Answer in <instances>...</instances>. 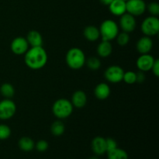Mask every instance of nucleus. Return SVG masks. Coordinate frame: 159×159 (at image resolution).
<instances>
[{
	"label": "nucleus",
	"instance_id": "f257e3e1",
	"mask_svg": "<svg viewBox=\"0 0 159 159\" xmlns=\"http://www.w3.org/2000/svg\"><path fill=\"white\" fill-rule=\"evenodd\" d=\"M24 61L30 69H41L48 62V54L43 47H32L25 53Z\"/></svg>",
	"mask_w": 159,
	"mask_h": 159
},
{
	"label": "nucleus",
	"instance_id": "f03ea898",
	"mask_svg": "<svg viewBox=\"0 0 159 159\" xmlns=\"http://www.w3.org/2000/svg\"><path fill=\"white\" fill-rule=\"evenodd\" d=\"M66 63L70 68L78 70L85 64V56L82 50L79 48H72L68 51L65 57Z\"/></svg>",
	"mask_w": 159,
	"mask_h": 159
},
{
	"label": "nucleus",
	"instance_id": "7ed1b4c3",
	"mask_svg": "<svg viewBox=\"0 0 159 159\" xmlns=\"http://www.w3.org/2000/svg\"><path fill=\"white\" fill-rule=\"evenodd\" d=\"M52 112L57 119H66L72 113L73 106L71 101L68 99H59L53 104Z\"/></svg>",
	"mask_w": 159,
	"mask_h": 159
},
{
	"label": "nucleus",
	"instance_id": "20e7f679",
	"mask_svg": "<svg viewBox=\"0 0 159 159\" xmlns=\"http://www.w3.org/2000/svg\"><path fill=\"white\" fill-rule=\"evenodd\" d=\"M99 30L102 40L106 41L114 40L119 34V26L117 23L112 20H107L102 22Z\"/></svg>",
	"mask_w": 159,
	"mask_h": 159
},
{
	"label": "nucleus",
	"instance_id": "39448f33",
	"mask_svg": "<svg viewBox=\"0 0 159 159\" xmlns=\"http://www.w3.org/2000/svg\"><path fill=\"white\" fill-rule=\"evenodd\" d=\"M141 31L148 37H154L159 32V20L157 16H151L144 20L141 23Z\"/></svg>",
	"mask_w": 159,
	"mask_h": 159
},
{
	"label": "nucleus",
	"instance_id": "423d86ee",
	"mask_svg": "<svg viewBox=\"0 0 159 159\" xmlns=\"http://www.w3.org/2000/svg\"><path fill=\"white\" fill-rule=\"evenodd\" d=\"M16 106L10 99H5L0 101V120H9L15 115Z\"/></svg>",
	"mask_w": 159,
	"mask_h": 159
},
{
	"label": "nucleus",
	"instance_id": "0eeeda50",
	"mask_svg": "<svg viewBox=\"0 0 159 159\" xmlns=\"http://www.w3.org/2000/svg\"><path fill=\"white\" fill-rule=\"evenodd\" d=\"M124 71L119 65H111L106 69L104 77L111 83H119L123 81Z\"/></svg>",
	"mask_w": 159,
	"mask_h": 159
},
{
	"label": "nucleus",
	"instance_id": "6e6552de",
	"mask_svg": "<svg viewBox=\"0 0 159 159\" xmlns=\"http://www.w3.org/2000/svg\"><path fill=\"white\" fill-rule=\"evenodd\" d=\"M127 13L138 16L144 13L147 9V6L144 0H128L126 2Z\"/></svg>",
	"mask_w": 159,
	"mask_h": 159
},
{
	"label": "nucleus",
	"instance_id": "1a4fd4ad",
	"mask_svg": "<svg viewBox=\"0 0 159 159\" xmlns=\"http://www.w3.org/2000/svg\"><path fill=\"white\" fill-rule=\"evenodd\" d=\"M10 49L13 54L16 55H22V54H25V53L28 51L29 43L24 37H16L11 42Z\"/></svg>",
	"mask_w": 159,
	"mask_h": 159
},
{
	"label": "nucleus",
	"instance_id": "9d476101",
	"mask_svg": "<svg viewBox=\"0 0 159 159\" xmlns=\"http://www.w3.org/2000/svg\"><path fill=\"white\" fill-rule=\"evenodd\" d=\"M137 26L136 19L134 16L129 13H124L120 16V26L124 32L131 33L135 30Z\"/></svg>",
	"mask_w": 159,
	"mask_h": 159
},
{
	"label": "nucleus",
	"instance_id": "9b49d317",
	"mask_svg": "<svg viewBox=\"0 0 159 159\" xmlns=\"http://www.w3.org/2000/svg\"><path fill=\"white\" fill-rule=\"evenodd\" d=\"M155 60V57L150 54H141L137 60V67L139 71H144V72L152 70Z\"/></svg>",
	"mask_w": 159,
	"mask_h": 159
},
{
	"label": "nucleus",
	"instance_id": "f8f14e48",
	"mask_svg": "<svg viewBox=\"0 0 159 159\" xmlns=\"http://www.w3.org/2000/svg\"><path fill=\"white\" fill-rule=\"evenodd\" d=\"M91 148L96 156H100L107 153L106 139L102 137H96L92 141Z\"/></svg>",
	"mask_w": 159,
	"mask_h": 159
},
{
	"label": "nucleus",
	"instance_id": "ddd939ff",
	"mask_svg": "<svg viewBox=\"0 0 159 159\" xmlns=\"http://www.w3.org/2000/svg\"><path fill=\"white\" fill-rule=\"evenodd\" d=\"M136 48L141 54H148L153 48V41L150 37L144 36L138 40Z\"/></svg>",
	"mask_w": 159,
	"mask_h": 159
},
{
	"label": "nucleus",
	"instance_id": "4468645a",
	"mask_svg": "<svg viewBox=\"0 0 159 159\" xmlns=\"http://www.w3.org/2000/svg\"><path fill=\"white\" fill-rule=\"evenodd\" d=\"M109 9L113 15L120 16L127 12L126 2L124 0H113L109 5Z\"/></svg>",
	"mask_w": 159,
	"mask_h": 159
},
{
	"label": "nucleus",
	"instance_id": "2eb2a0df",
	"mask_svg": "<svg viewBox=\"0 0 159 159\" xmlns=\"http://www.w3.org/2000/svg\"><path fill=\"white\" fill-rule=\"evenodd\" d=\"M71 104L73 107L76 108H82L86 105L87 102V96L85 92L82 90H78L73 93L71 96Z\"/></svg>",
	"mask_w": 159,
	"mask_h": 159
},
{
	"label": "nucleus",
	"instance_id": "dca6fc26",
	"mask_svg": "<svg viewBox=\"0 0 159 159\" xmlns=\"http://www.w3.org/2000/svg\"><path fill=\"white\" fill-rule=\"evenodd\" d=\"M94 95L99 100L107 99L110 95V88L108 84L104 82L98 84L94 89Z\"/></svg>",
	"mask_w": 159,
	"mask_h": 159
},
{
	"label": "nucleus",
	"instance_id": "f3484780",
	"mask_svg": "<svg viewBox=\"0 0 159 159\" xmlns=\"http://www.w3.org/2000/svg\"><path fill=\"white\" fill-rule=\"evenodd\" d=\"M26 39L31 47H42L43 45V37L37 30L30 31Z\"/></svg>",
	"mask_w": 159,
	"mask_h": 159
},
{
	"label": "nucleus",
	"instance_id": "a211bd4d",
	"mask_svg": "<svg viewBox=\"0 0 159 159\" xmlns=\"http://www.w3.org/2000/svg\"><path fill=\"white\" fill-rule=\"evenodd\" d=\"M83 35L87 40L91 42L96 41L100 37L99 28L94 26H88L84 29Z\"/></svg>",
	"mask_w": 159,
	"mask_h": 159
},
{
	"label": "nucleus",
	"instance_id": "6ab92c4d",
	"mask_svg": "<svg viewBox=\"0 0 159 159\" xmlns=\"http://www.w3.org/2000/svg\"><path fill=\"white\" fill-rule=\"evenodd\" d=\"M97 54L101 57H107L112 54L113 51V47L110 41L102 40L100 43H99L97 47Z\"/></svg>",
	"mask_w": 159,
	"mask_h": 159
},
{
	"label": "nucleus",
	"instance_id": "aec40b11",
	"mask_svg": "<svg viewBox=\"0 0 159 159\" xmlns=\"http://www.w3.org/2000/svg\"><path fill=\"white\" fill-rule=\"evenodd\" d=\"M18 145L21 151L29 152L34 150V148H35V143H34V140L31 139L29 137H23L19 140Z\"/></svg>",
	"mask_w": 159,
	"mask_h": 159
},
{
	"label": "nucleus",
	"instance_id": "412c9836",
	"mask_svg": "<svg viewBox=\"0 0 159 159\" xmlns=\"http://www.w3.org/2000/svg\"><path fill=\"white\" fill-rule=\"evenodd\" d=\"M107 159H129L127 152L124 149L116 148L113 150L107 152Z\"/></svg>",
	"mask_w": 159,
	"mask_h": 159
},
{
	"label": "nucleus",
	"instance_id": "4be33fe9",
	"mask_svg": "<svg viewBox=\"0 0 159 159\" xmlns=\"http://www.w3.org/2000/svg\"><path fill=\"white\" fill-rule=\"evenodd\" d=\"M65 124L61 120H56L51 124V132L54 136L60 137L65 133Z\"/></svg>",
	"mask_w": 159,
	"mask_h": 159
},
{
	"label": "nucleus",
	"instance_id": "5701e85b",
	"mask_svg": "<svg viewBox=\"0 0 159 159\" xmlns=\"http://www.w3.org/2000/svg\"><path fill=\"white\" fill-rule=\"evenodd\" d=\"M0 93L6 99H11L15 94V89L10 83H3L0 87Z\"/></svg>",
	"mask_w": 159,
	"mask_h": 159
},
{
	"label": "nucleus",
	"instance_id": "b1692460",
	"mask_svg": "<svg viewBox=\"0 0 159 159\" xmlns=\"http://www.w3.org/2000/svg\"><path fill=\"white\" fill-rule=\"evenodd\" d=\"M87 67L89 69L93 70V71H96V70L99 69L101 67V61L99 58L96 57H89L87 61H85Z\"/></svg>",
	"mask_w": 159,
	"mask_h": 159
},
{
	"label": "nucleus",
	"instance_id": "393cba45",
	"mask_svg": "<svg viewBox=\"0 0 159 159\" xmlns=\"http://www.w3.org/2000/svg\"><path fill=\"white\" fill-rule=\"evenodd\" d=\"M116 41L120 46H126L130 41V36L128 33H126L123 31L122 33H120L116 36Z\"/></svg>",
	"mask_w": 159,
	"mask_h": 159
},
{
	"label": "nucleus",
	"instance_id": "a878e982",
	"mask_svg": "<svg viewBox=\"0 0 159 159\" xmlns=\"http://www.w3.org/2000/svg\"><path fill=\"white\" fill-rule=\"evenodd\" d=\"M123 81L126 82L129 85H132V84L136 82V72L133 71H128L124 73V76H123Z\"/></svg>",
	"mask_w": 159,
	"mask_h": 159
},
{
	"label": "nucleus",
	"instance_id": "bb28decb",
	"mask_svg": "<svg viewBox=\"0 0 159 159\" xmlns=\"http://www.w3.org/2000/svg\"><path fill=\"white\" fill-rule=\"evenodd\" d=\"M11 129L6 124H0V140H6L10 137Z\"/></svg>",
	"mask_w": 159,
	"mask_h": 159
},
{
	"label": "nucleus",
	"instance_id": "cd10ccee",
	"mask_svg": "<svg viewBox=\"0 0 159 159\" xmlns=\"http://www.w3.org/2000/svg\"><path fill=\"white\" fill-rule=\"evenodd\" d=\"M148 12L152 14V16H158L159 15V5L158 2H153L149 3L148 6Z\"/></svg>",
	"mask_w": 159,
	"mask_h": 159
},
{
	"label": "nucleus",
	"instance_id": "c85d7f7f",
	"mask_svg": "<svg viewBox=\"0 0 159 159\" xmlns=\"http://www.w3.org/2000/svg\"><path fill=\"white\" fill-rule=\"evenodd\" d=\"M48 147H49V144H48V141H46L45 140H40L37 142V144H35V148L39 152H44L48 150Z\"/></svg>",
	"mask_w": 159,
	"mask_h": 159
},
{
	"label": "nucleus",
	"instance_id": "c756f323",
	"mask_svg": "<svg viewBox=\"0 0 159 159\" xmlns=\"http://www.w3.org/2000/svg\"><path fill=\"white\" fill-rule=\"evenodd\" d=\"M106 144H107V152L117 148V143L113 138H107V139H106Z\"/></svg>",
	"mask_w": 159,
	"mask_h": 159
},
{
	"label": "nucleus",
	"instance_id": "7c9ffc66",
	"mask_svg": "<svg viewBox=\"0 0 159 159\" xmlns=\"http://www.w3.org/2000/svg\"><path fill=\"white\" fill-rule=\"evenodd\" d=\"M152 71L153 74L155 75L156 77L159 76V60L158 59H155V62L153 64V66L152 68Z\"/></svg>",
	"mask_w": 159,
	"mask_h": 159
},
{
	"label": "nucleus",
	"instance_id": "2f4dec72",
	"mask_svg": "<svg viewBox=\"0 0 159 159\" xmlns=\"http://www.w3.org/2000/svg\"><path fill=\"white\" fill-rule=\"evenodd\" d=\"M145 74H144V71H139L136 73V82L142 83L145 80Z\"/></svg>",
	"mask_w": 159,
	"mask_h": 159
},
{
	"label": "nucleus",
	"instance_id": "473e14b6",
	"mask_svg": "<svg viewBox=\"0 0 159 159\" xmlns=\"http://www.w3.org/2000/svg\"><path fill=\"white\" fill-rule=\"evenodd\" d=\"M99 1H100V2L102 3V5H104V6H109L113 0H99Z\"/></svg>",
	"mask_w": 159,
	"mask_h": 159
},
{
	"label": "nucleus",
	"instance_id": "72a5a7b5",
	"mask_svg": "<svg viewBox=\"0 0 159 159\" xmlns=\"http://www.w3.org/2000/svg\"><path fill=\"white\" fill-rule=\"evenodd\" d=\"M89 159H99L97 156H92L90 158H89Z\"/></svg>",
	"mask_w": 159,
	"mask_h": 159
},
{
	"label": "nucleus",
	"instance_id": "f704fd0d",
	"mask_svg": "<svg viewBox=\"0 0 159 159\" xmlns=\"http://www.w3.org/2000/svg\"><path fill=\"white\" fill-rule=\"evenodd\" d=\"M124 1H125V2H127V1H128V0H124Z\"/></svg>",
	"mask_w": 159,
	"mask_h": 159
}]
</instances>
